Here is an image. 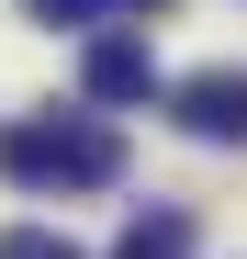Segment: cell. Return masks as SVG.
<instances>
[{
  "instance_id": "obj_1",
  "label": "cell",
  "mask_w": 247,
  "mask_h": 259,
  "mask_svg": "<svg viewBox=\"0 0 247 259\" xmlns=\"http://www.w3.org/2000/svg\"><path fill=\"white\" fill-rule=\"evenodd\" d=\"M0 181H23V192H112L124 136L112 124H0Z\"/></svg>"
},
{
  "instance_id": "obj_2",
  "label": "cell",
  "mask_w": 247,
  "mask_h": 259,
  "mask_svg": "<svg viewBox=\"0 0 247 259\" xmlns=\"http://www.w3.org/2000/svg\"><path fill=\"white\" fill-rule=\"evenodd\" d=\"M169 113L191 124V136H247V68H202V79H180V91H169Z\"/></svg>"
},
{
  "instance_id": "obj_3",
  "label": "cell",
  "mask_w": 247,
  "mask_h": 259,
  "mask_svg": "<svg viewBox=\"0 0 247 259\" xmlns=\"http://www.w3.org/2000/svg\"><path fill=\"white\" fill-rule=\"evenodd\" d=\"M79 91L90 102H157V57L135 46V34H101V46L79 57Z\"/></svg>"
},
{
  "instance_id": "obj_4",
  "label": "cell",
  "mask_w": 247,
  "mask_h": 259,
  "mask_svg": "<svg viewBox=\"0 0 247 259\" xmlns=\"http://www.w3.org/2000/svg\"><path fill=\"white\" fill-rule=\"evenodd\" d=\"M112 259H191V214H180V203H157L146 226H124V248H112Z\"/></svg>"
},
{
  "instance_id": "obj_5",
  "label": "cell",
  "mask_w": 247,
  "mask_h": 259,
  "mask_svg": "<svg viewBox=\"0 0 247 259\" xmlns=\"http://www.w3.org/2000/svg\"><path fill=\"white\" fill-rule=\"evenodd\" d=\"M0 259H79L56 226H0Z\"/></svg>"
},
{
  "instance_id": "obj_6",
  "label": "cell",
  "mask_w": 247,
  "mask_h": 259,
  "mask_svg": "<svg viewBox=\"0 0 247 259\" xmlns=\"http://www.w3.org/2000/svg\"><path fill=\"white\" fill-rule=\"evenodd\" d=\"M112 0H34V23H101Z\"/></svg>"
},
{
  "instance_id": "obj_7",
  "label": "cell",
  "mask_w": 247,
  "mask_h": 259,
  "mask_svg": "<svg viewBox=\"0 0 247 259\" xmlns=\"http://www.w3.org/2000/svg\"><path fill=\"white\" fill-rule=\"evenodd\" d=\"M112 12H169V0H112Z\"/></svg>"
}]
</instances>
